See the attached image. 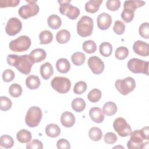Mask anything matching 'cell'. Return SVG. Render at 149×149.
Wrapping results in <instances>:
<instances>
[{"mask_svg":"<svg viewBox=\"0 0 149 149\" xmlns=\"http://www.w3.org/2000/svg\"><path fill=\"white\" fill-rule=\"evenodd\" d=\"M6 61L9 65L15 66L23 74H29L34 64L29 55L9 54L7 56Z\"/></svg>","mask_w":149,"mask_h":149,"instance_id":"1","label":"cell"},{"mask_svg":"<svg viewBox=\"0 0 149 149\" xmlns=\"http://www.w3.org/2000/svg\"><path fill=\"white\" fill-rule=\"evenodd\" d=\"M93 26L94 22L91 17L88 16H83L77 23V34L82 37L90 36L93 33Z\"/></svg>","mask_w":149,"mask_h":149,"instance_id":"2","label":"cell"},{"mask_svg":"<svg viewBox=\"0 0 149 149\" xmlns=\"http://www.w3.org/2000/svg\"><path fill=\"white\" fill-rule=\"evenodd\" d=\"M42 113L41 109L36 106L30 107L25 116V122L30 127L37 126L42 119Z\"/></svg>","mask_w":149,"mask_h":149,"instance_id":"3","label":"cell"},{"mask_svg":"<svg viewBox=\"0 0 149 149\" xmlns=\"http://www.w3.org/2000/svg\"><path fill=\"white\" fill-rule=\"evenodd\" d=\"M31 41L27 36H21L17 38L12 40L9 44V48L13 52H24L30 47Z\"/></svg>","mask_w":149,"mask_h":149,"instance_id":"4","label":"cell"},{"mask_svg":"<svg viewBox=\"0 0 149 149\" xmlns=\"http://www.w3.org/2000/svg\"><path fill=\"white\" fill-rule=\"evenodd\" d=\"M26 2L28 3L20 6L18 10L19 16L23 19H27L30 17L36 16L40 10L36 1L26 0Z\"/></svg>","mask_w":149,"mask_h":149,"instance_id":"5","label":"cell"},{"mask_svg":"<svg viewBox=\"0 0 149 149\" xmlns=\"http://www.w3.org/2000/svg\"><path fill=\"white\" fill-rule=\"evenodd\" d=\"M59 3V12L62 15H66L71 20H74L80 15V10L76 7L72 5L70 0L58 1Z\"/></svg>","mask_w":149,"mask_h":149,"instance_id":"6","label":"cell"},{"mask_svg":"<svg viewBox=\"0 0 149 149\" xmlns=\"http://www.w3.org/2000/svg\"><path fill=\"white\" fill-rule=\"evenodd\" d=\"M115 86L121 94L126 95L134 90L136 81L133 77H127L116 80Z\"/></svg>","mask_w":149,"mask_h":149,"instance_id":"7","label":"cell"},{"mask_svg":"<svg viewBox=\"0 0 149 149\" xmlns=\"http://www.w3.org/2000/svg\"><path fill=\"white\" fill-rule=\"evenodd\" d=\"M128 69L134 73L148 75V62L138 58H132L127 62Z\"/></svg>","mask_w":149,"mask_h":149,"instance_id":"8","label":"cell"},{"mask_svg":"<svg viewBox=\"0 0 149 149\" xmlns=\"http://www.w3.org/2000/svg\"><path fill=\"white\" fill-rule=\"evenodd\" d=\"M54 90L61 94L68 93L71 88L70 80L65 77L56 76L52 79L51 82Z\"/></svg>","mask_w":149,"mask_h":149,"instance_id":"9","label":"cell"},{"mask_svg":"<svg viewBox=\"0 0 149 149\" xmlns=\"http://www.w3.org/2000/svg\"><path fill=\"white\" fill-rule=\"evenodd\" d=\"M113 127L115 132L121 137H127L132 133V128L126 120L121 117L115 119L113 123Z\"/></svg>","mask_w":149,"mask_h":149,"instance_id":"10","label":"cell"},{"mask_svg":"<svg viewBox=\"0 0 149 149\" xmlns=\"http://www.w3.org/2000/svg\"><path fill=\"white\" fill-rule=\"evenodd\" d=\"M130 139L127 141V147L129 149H140L144 140L141 134L140 130H136L130 134Z\"/></svg>","mask_w":149,"mask_h":149,"instance_id":"11","label":"cell"},{"mask_svg":"<svg viewBox=\"0 0 149 149\" xmlns=\"http://www.w3.org/2000/svg\"><path fill=\"white\" fill-rule=\"evenodd\" d=\"M22 28L21 21L17 17H11L6 23L5 31L10 36H14L19 33Z\"/></svg>","mask_w":149,"mask_h":149,"instance_id":"12","label":"cell"},{"mask_svg":"<svg viewBox=\"0 0 149 149\" xmlns=\"http://www.w3.org/2000/svg\"><path fill=\"white\" fill-rule=\"evenodd\" d=\"M87 64L91 72L95 74H100L104 71V63L97 56H93L88 58Z\"/></svg>","mask_w":149,"mask_h":149,"instance_id":"13","label":"cell"},{"mask_svg":"<svg viewBox=\"0 0 149 149\" xmlns=\"http://www.w3.org/2000/svg\"><path fill=\"white\" fill-rule=\"evenodd\" d=\"M112 21L111 15L107 13L100 14L97 18L98 27L102 30H105L109 29L112 24Z\"/></svg>","mask_w":149,"mask_h":149,"instance_id":"14","label":"cell"},{"mask_svg":"<svg viewBox=\"0 0 149 149\" xmlns=\"http://www.w3.org/2000/svg\"><path fill=\"white\" fill-rule=\"evenodd\" d=\"M134 52L141 56H147L149 55V45L141 40H137L133 45Z\"/></svg>","mask_w":149,"mask_h":149,"instance_id":"15","label":"cell"},{"mask_svg":"<svg viewBox=\"0 0 149 149\" xmlns=\"http://www.w3.org/2000/svg\"><path fill=\"white\" fill-rule=\"evenodd\" d=\"M89 116L91 120L95 123H102L105 118L102 110L98 107H93L89 111Z\"/></svg>","mask_w":149,"mask_h":149,"instance_id":"16","label":"cell"},{"mask_svg":"<svg viewBox=\"0 0 149 149\" xmlns=\"http://www.w3.org/2000/svg\"><path fill=\"white\" fill-rule=\"evenodd\" d=\"M75 116L69 111H65L62 113L61 116V122L62 125L66 127H71L75 123Z\"/></svg>","mask_w":149,"mask_h":149,"instance_id":"17","label":"cell"},{"mask_svg":"<svg viewBox=\"0 0 149 149\" xmlns=\"http://www.w3.org/2000/svg\"><path fill=\"white\" fill-rule=\"evenodd\" d=\"M29 56L32 59L33 63H38L44 61L47 56V53L44 49L36 48L31 51Z\"/></svg>","mask_w":149,"mask_h":149,"instance_id":"18","label":"cell"},{"mask_svg":"<svg viewBox=\"0 0 149 149\" xmlns=\"http://www.w3.org/2000/svg\"><path fill=\"white\" fill-rule=\"evenodd\" d=\"M40 72L44 80H48L54 73V69L49 62H45L41 65Z\"/></svg>","mask_w":149,"mask_h":149,"instance_id":"19","label":"cell"},{"mask_svg":"<svg viewBox=\"0 0 149 149\" xmlns=\"http://www.w3.org/2000/svg\"><path fill=\"white\" fill-rule=\"evenodd\" d=\"M55 66L57 70L61 73H66L70 69V62L66 58L59 59L56 61Z\"/></svg>","mask_w":149,"mask_h":149,"instance_id":"20","label":"cell"},{"mask_svg":"<svg viewBox=\"0 0 149 149\" xmlns=\"http://www.w3.org/2000/svg\"><path fill=\"white\" fill-rule=\"evenodd\" d=\"M145 3L146 2L144 1L140 0L126 1L123 3V9L130 10L134 12L137 8L144 6Z\"/></svg>","mask_w":149,"mask_h":149,"instance_id":"21","label":"cell"},{"mask_svg":"<svg viewBox=\"0 0 149 149\" xmlns=\"http://www.w3.org/2000/svg\"><path fill=\"white\" fill-rule=\"evenodd\" d=\"M102 0H90L87 1L85 4V10L86 12L94 13L97 12L102 3Z\"/></svg>","mask_w":149,"mask_h":149,"instance_id":"22","label":"cell"},{"mask_svg":"<svg viewBox=\"0 0 149 149\" xmlns=\"http://www.w3.org/2000/svg\"><path fill=\"white\" fill-rule=\"evenodd\" d=\"M41 84L40 80L37 76L30 75L26 79V84L28 88L36 90L38 88Z\"/></svg>","mask_w":149,"mask_h":149,"instance_id":"23","label":"cell"},{"mask_svg":"<svg viewBox=\"0 0 149 149\" xmlns=\"http://www.w3.org/2000/svg\"><path fill=\"white\" fill-rule=\"evenodd\" d=\"M45 132L48 137L55 138L59 136L61 129L58 125L54 123H50L45 127Z\"/></svg>","mask_w":149,"mask_h":149,"instance_id":"24","label":"cell"},{"mask_svg":"<svg viewBox=\"0 0 149 149\" xmlns=\"http://www.w3.org/2000/svg\"><path fill=\"white\" fill-rule=\"evenodd\" d=\"M70 38V32L66 29L59 30L56 35V40L59 44L67 43Z\"/></svg>","mask_w":149,"mask_h":149,"instance_id":"25","label":"cell"},{"mask_svg":"<svg viewBox=\"0 0 149 149\" xmlns=\"http://www.w3.org/2000/svg\"><path fill=\"white\" fill-rule=\"evenodd\" d=\"M16 139L20 143H27L31 140V134L26 129H21L17 133Z\"/></svg>","mask_w":149,"mask_h":149,"instance_id":"26","label":"cell"},{"mask_svg":"<svg viewBox=\"0 0 149 149\" xmlns=\"http://www.w3.org/2000/svg\"><path fill=\"white\" fill-rule=\"evenodd\" d=\"M47 23L50 28L52 29H58L62 24V20L59 16L56 15H51L48 17Z\"/></svg>","mask_w":149,"mask_h":149,"instance_id":"27","label":"cell"},{"mask_svg":"<svg viewBox=\"0 0 149 149\" xmlns=\"http://www.w3.org/2000/svg\"><path fill=\"white\" fill-rule=\"evenodd\" d=\"M71 106L74 111L81 112L85 109L86 104L85 101L83 98H76L73 100L71 103Z\"/></svg>","mask_w":149,"mask_h":149,"instance_id":"28","label":"cell"},{"mask_svg":"<svg viewBox=\"0 0 149 149\" xmlns=\"http://www.w3.org/2000/svg\"><path fill=\"white\" fill-rule=\"evenodd\" d=\"M117 106L113 102L109 101L104 104L102 108L104 113L107 116L113 115L117 112Z\"/></svg>","mask_w":149,"mask_h":149,"instance_id":"29","label":"cell"},{"mask_svg":"<svg viewBox=\"0 0 149 149\" xmlns=\"http://www.w3.org/2000/svg\"><path fill=\"white\" fill-rule=\"evenodd\" d=\"M40 44H48L52 42L53 40L52 33L47 30L42 31L39 34Z\"/></svg>","mask_w":149,"mask_h":149,"instance_id":"30","label":"cell"},{"mask_svg":"<svg viewBox=\"0 0 149 149\" xmlns=\"http://www.w3.org/2000/svg\"><path fill=\"white\" fill-rule=\"evenodd\" d=\"M71 60L74 65L81 66L85 62L86 55L83 52H76L72 54L71 56Z\"/></svg>","mask_w":149,"mask_h":149,"instance_id":"31","label":"cell"},{"mask_svg":"<svg viewBox=\"0 0 149 149\" xmlns=\"http://www.w3.org/2000/svg\"><path fill=\"white\" fill-rule=\"evenodd\" d=\"M88 136L90 139L94 141L100 140L102 136V132L98 127H92L88 132Z\"/></svg>","mask_w":149,"mask_h":149,"instance_id":"32","label":"cell"},{"mask_svg":"<svg viewBox=\"0 0 149 149\" xmlns=\"http://www.w3.org/2000/svg\"><path fill=\"white\" fill-rule=\"evenodd\" d=\"M99 51L102 56L105 57L109 56L112 52V46L109 42H104L100 44Z\"/></svg>","mask_w":149,"mask_h":149,"instance_id":"33","label":"cell"},{"mask_svg":"<svg viewBox=\"0 0 149 149\" xmlns=\"http://www.w3.org/2000/svg\"><path fill=\"white\" fill-rule=\"evenodd\" d=\"M14 140L13 138L7 134L2 135L0 137V146L5 148H9L13 147Z\"/></svg>","mask_w":149,"mask_h":149,"instance_id":"34","label":"cell"},{"mask_svg":"<svg viewBox=\"0 0 149 149\" xmlns=\"http://www.w3.org/2000/svg\"><path fill=\"white\" fill-rule=\"evenodd\" d=\"M82 48L84 51L87 54H93L95 52L97 49V45L95 42L91 40L85 41L82 44Z\"/></svg>","mask_w":149,"mask_h":149,"instance_id":"35","label":"cell"},{"mask_svg":"<svg viewBox=\"0 0 149 149\" xmlns=\"http://www.w3.org/2000/svg\"><path fill=\"white\" fill-rule=\"evenodd\" d=\"M9 93L13 97H19L22 94V88L20 84L13 83L9 86Z\"/></svg>","mask_w":149,"mask_h":149,"instance_id":"36","label":"cell"},{"mask_svg":"<svg viewBox=\"0 0 149 149\" xmlns=\"http://www.w3.org/2000/svg\"><path fill=\"white\" fill-rule=\"evenodd\" d=\"M101 95L102 93L101 90L98 88H93L88 93L87 98L91 102H97L101 99Z\"/></svg>","mask_w":149,"mask_h":149,"instance_id":"37","label":"cell"},{"mask_svg":"<svg viewBox=\"0 0 149 149\" xmlns=\"http://www.w3.org/2000/svg\"><path fill=\"white\" fill-rule=\"evenodd\" d=\"M129 55V50L128 49L125 47H119L118 48H116L115 55L116 59L119 60H123L127 57Z\"/></svg>","mask_w":149,"mask_h":149,"instance_id":"38","label":"cell"},{"mask_svg":"<svg viewBox=\"0 0 149 149\" xmlns=\"http://www.w3.org/2000/svg\"><path fill=\"white\" fill-rule=\"evenodd\" d=\"M12 103L11 100L7 97L1 96L0 97V109L3 111L9 110L12 107Z\"/></svg>","mask_w":149,"mask_h":149,"instance_id":"39","label":"cell"},{"mask_svg":"<svg viewBox=\"0 0 149 149\" xmlns=\"http://www.w3.org/2000/svg\"><path fill=\"white\" fill-rule=\"evenodd\" d=\"M87 84L84 81H77L74 86L73 92L76 94H81L87 90Z\"/></svg>","mask_w":149,"mask_h":149,"instance_id":"40","label":"cell"},{"mask_svg":"<svg viewBox=\"0 0 149 149\" xmlns=\"http://www.w3.org/2000/svg\"><path fill=\"white\" fill-rule=\"evenodd\" d=\"M139 32L141 37L148 39L149 38V24L148 22L143 23L139 27Z\"/></svg>","mask_w":149,"mask_h":149,"instance_id":"41","label":"cell"},{"mask_svg":"<svg viewBox=\"0 0 149 149\" xmlns=\"http://www.w3.org/2000/svg\"><path fill=\"white\" fill-rule=\"evenodd\" d=\"M113 31L118 35H121L123 34L125 30V25L120 20H116L115 22L114 25L113 26Z\"/></svg>","mask_w":149,"mask_h":149,"instance_id":"42","label":"cell"},{"mask_svg":"<svg viewBox=\"0 0 149 149\" xmlns=\"http://www.w3.org/2000/svg\"><path fill=\"white\" fill-rule=\"evenodd\" d=\"M134 16V12L130 10L123 9L121 13V17L123 21L126 23H129L132 21Z\"/></svg>","mask_w":149,"mask_h":149,"instance_id":"43","label":"cell"},{"mask_svg":"<svg viewBox=\"0 0 149 149\" xmlns=\"http://www.w3.org/2000/svg\"><path fill=\"white\" fill-rule=\"evenodd\" d=\"M107 9L111 11H116L120 6V2L119 0H108L106 2Z\"/></svg>","mask_w":149,"mask_h":149,"instance_id":"44","label":"cell"},{"mask_svg":"<svg viewBox=\"0 0 149 149\" xmlns=\"http://www.w3.org/2000/svg\"><path fill=\"white\" fill-rule=\"evenodd\" d=\"M2 77L3 81L10 82L14 79L15 73L12 69H7L3 72Z\"/></svg>","mask_w":149,"mask_h":149,"instance_id":"45","label":"cell"},{"mask_svg":"<svg viewBox=\"0 0 149 149\" xmlns=\"http://www.w3.org/2000/svg\"><path fill=\"white\" fill-rule=\"evenodd\" d=\"M19 0H1L0 8L15 7L19 3Z\"/></svg>","mask_w":149,"mask_h":149,"instance_id":"46","label":"cell"},{"mask_svg":"<svg viewBox=\"0 0 149 149\" xmlns=\"http://www.w3.org/2000/svg\"><path fill=\"white\" fill-rule=\"evenodd\" d=\"M117 136L113 132L107 133L104 137V141L108 144H113L117 141Z\"/></svg>","mask_w":149,"mask_h":149,"instance_id":"47","label":"cell"},{"mask_svg":"<svg viewBox=\"0 0 149 149\" xmlns=\"http://www.w3.org/2000/svg\"><path fill=\"white\" fill-rule=\"evenodd\" d=\"M43 148V144L41 141L37 139H33L30 142H28L26 145V148L32 149V148H38L41 149Z\"/></svg>","mask_w":149,"mask_h":149,"instance_id":"48","label":"cell"},{"mask_svg":"<svg viewBox=\"0 0 149 149\" xmlns=\"http://www.w3.org/2000/svg\"><path fill=\"white\" fill-rule=\"evenodd\" d=\"M56 147L58 149H69L70 148V144L67 140L61 139L58 140Z\"/></svg>","mask_w":149,"mask_h":149,"instance_id":"49","label":"cell"},{"mask_svg":"<svg viewBox=\"0 0 149 149\" xmlns=\"http://www.w3.org/2000/svg\"><path fill=\"white\" fill-rule=\"evenodd\" d=\"M141 134L144 140H148L149 139V133H148V127L146 126L143 127L140 130Z\"/></svg>","mask_w":149,"mask_h":149,"instance_id":"50","label":"cell"}]
</instances>
